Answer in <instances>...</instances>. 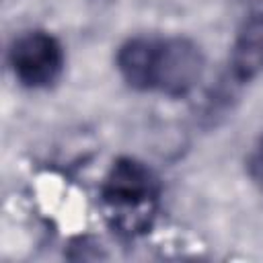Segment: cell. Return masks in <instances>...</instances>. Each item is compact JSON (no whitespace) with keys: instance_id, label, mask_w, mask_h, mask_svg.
<instances>
[{"instance_id":"obj_1","label":"cell","mask_w":263,"mask_h":263,"mask_svg":"<svg viewBox=\"0 0 263 263\" xmlns=\"http://www.w3.org/2000/svg\"><path fill=\"white\" fill-rule=\"evenodd\" d=\"M156 195L152 175L136 160H119L113 164L105 179L103 197L107 205L119 216V222L142 224L150 212Z\"/></svg>"},{"instance_id":"obj_5","label":"cell","mask_w":263,"mask_h":263,"mask_svg":"<svg viewBox=\"0 0 263 263\" xmlns=\"http://www.w3.org/2000/svg\"><path fill=\"white\" fill-rule=\"evenodd\" d=\"M158 39H132L117 53V66L121 76L134 88H152L154 62Z\"/></svg>"},{"instance_id":"obj_2","label":"cell","mask_w":263,"mask_h":263,"mask_svg":"<svg viewBox=\"0 0 263 263\" xmlns=\"http://www.w3.org/2000/svg\"><path fill=\"white\" fill-rule=\"evenodd\" d=\"M203 60L187 39H158L152 88L166 95H185L201 78Z\"/></svg>"},{"instance_id":"obj_3","label":"cell","mask_w":263,"mask_h":263,"mask_svg":"<svg viewBox=\"0 0 263 263\" xmlns=\"http://www.w3.org/2000/svg\"><path fill=\"white\" fill-rule=\"evenodd\" d=\"M64 53L60 43L45 33L23 35L10 51V64L16 78L27 86H45L62 70Z\"/></svg>"},{"instance_id":"obj_4","label":"cell","mask_w":263,"mask_h":263,"mask_svg":"<svg viewBox=\"0 0 263 263\" xmlns=\"http://www.w3.org/2000/svg\"><path fill=\"white\" fill-rule=\"evenodd\" d=\"M232 74L251 80L263 72V14H253L240 27L232 45Z\"/></svg>"},{"instance_id":"obj_6","label":"cell","mask_w":263,"mask_h":263,"mask_svg":"<svg viewBox=\"0 0 263 263\" xmlns=\"http://www.w3.org/2000/svg\"><path fill=\"white\" fill-rule=\"evenodd\" d=\"M249 173L253 177V181L263 187V136L259 138L257 146L253 148L251 152V158H249Z\"/></svg>"}]
</instances>
